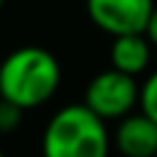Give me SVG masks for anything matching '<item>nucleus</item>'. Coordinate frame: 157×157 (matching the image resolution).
<instances>
[{
  "instance_id": "f257e3e1",
  "label": "nucleus",
  "mask_w": 157,
  "mask_h": 157,
  "mask_svg": "<svg viewBox=\"0 0 157 157\" xmlns=\"http://www.w3.org/2000/svg\"><path fill=\"white\" fill-rule=\"evenodd\" d=\"M61 86V64L44 47H20L0 61V98L32 110L54 98Z\"/></svg>"
},
{
  "instance_id": "f03ea898",
  "label": "nucleus",
  "mask_w": 157,
  "mask_h": 157,
  "mask_svg": "<svg viewBox=\"0 0 157 157\" xmlns=\"http://www.w3.org/2000/svg\"><path fill=\"white\" fill-rule=\"evenodd\" d=\"M108 125L83 103L59 108L42 135V157H108Z\"/></svg>"
},
{
  "instance_id": "7ed1b4c3",
  "label": "nucleus",
  "mask_w": 157,
  "mask_h": 157,
  "mask_svg": "<svg viewBox=\"0 0 157 157\" xmlns=\"http://www.w3.org/2000/svg\"><path fill=\"white\" fill-rule=\"evenodd\" d=\"M137 98H140L137 78L120 74L115 69H105L88 81L83 93V105L108 123L130 115L137 105Z\"/></svg>"
},
{
  "instance_id": "20e7f679",
  "label": "nucleus",
  "mask_w": 157,
  "mask_h": 157,
  "mask_svg": "<svg viewBox=\"0 0 157 157\" xmlns=\"http://www.w3.org/2000/svg\"><path fill=\"white\" fill-rule=\"evenodd\" d=\"M155 0H86L88 20L105 34H145Z\"/></svg>"
},
{
  "instance_id": "39448f33",
  "label": "nucleus",
  "mask_w": 157,
  "mask_h": 157,
  "mask_svg": "<svg viewBox=\"0 0 157 157\" xmlns=\"http://www.w3.org/2000/svg\"><path fill=\"white\" fill-rule=\"evenodd\" d=\"M113 142L123 157H155L157 155V123L145 113H130L118 120Z\"/></svg>"
},
{
  "instance_id": "423d86ee",
  "label": "nucleus",
  "mask_w": 157,
  "mask_h": 157,
  "mask_svg": "<svg viewBox=\"0 0 157 157\" xmlns=\"http://www.w3.org/2000/svg\"><path fill=\"white\" fill-rule=\"evenodd\" d=\"M150 56H152V44L145 34H120L113 37L110 49H108V59H110V69L128 74L132 78H137L147 66H150Z\"/></svg>"
},
{
  "instance_id": "0eeeda50",
  "label": "nucleus",
  "mask_w": 157,
  "mask_h": 157,
  "mask_svg": "<svg viewBox=\"0 0 157 157\" xmlns=\"http://www.w3.org/2000/svg\"><path fill=\"white\" fill-rule=\"evenodd\" d=\"M137 105H140V113H145L152 123H157V69L140 83Z\"/></svg>"
},
{
  "instance_id": "6e6552de",
  "label": "nucleus",
  "mask_w": 157,
  "mask_h": 157,
  "mask_svg": "<svg viewBox=\"0 0 157 157\" xmlns=\"http://www.w3.org/2000/svg\"><path fill=\"white\" fill-rule=\"evenodd\" d=\"M22 108H17L15 103L0 98V132H15L20 125H22Z\"/></svg>"
},
{
  "instance_id": "1a4fd4ad",
  "label": "nucleus",
  "mask_w": 157,
  "mask_h": 157,
  "mask_svg": "<svg viewBox=\"0 0 157 157\" xmlns=\"http://www.w3.org/2000/svg\"><path fill=\"white\" fill-rule=\"evenodd\" d=\"M145 37L150 39V44H152V47H157V2H155V7H152V15H150V20H147Z\"/></svg>"
},
{
  "instance_id": "9d476101",
  "label": "nucleus",
  "mask_w": 157,
  "mask_h": 157,
  "mask_svg": "<svg viewBox=\"0 0 157 157\" xmlns=\"http://www.w3.org/2000/svg\"><path fill=\"white\" fill-rule=\"evenodd\" d=\"M2 5H5V0H0V10H2Z\"/></svg>"
},
{
  "instance_id": "9b49d317",
  "label": "nucleus",
  "mask_w": 157,
  "mask_h": 157,
  "mask_svg": "<svg viewBox=\"0 0 157 157\" xmlns=\"http://www.w3.org/2000/svg\"><path fill=\"white\" fill-rule=\"evenodd\" d=\"M0 157H5V152H2V150H0Z\"/></svg>"
},
{
  "instance_id": "f8f14e48",
  "label": "nucleus",
  "mask_w": 157,
  "mask_h": 157,
  "mask_svg": "<svg viewBox=\"0 0 157 157\" xmlns=\"http://www.w3.org/2000/svg\"><path fill=\"white\" fill-rule=\"evenodd\" d=\"M155 157H157V155H155Z\"/></svg>"
}]
</instances>
